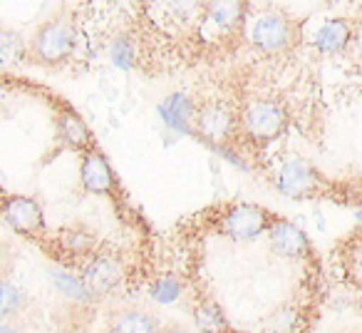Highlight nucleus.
Instances as JSON below:
<instances>
[{
	"label": "nucleus",
	"mask_w": 362,
	"mask_h": 333,
	"mask_svg": "<svg viewBox=\"0 0 362 333\" xmlns=\"http://www.w3.org/2000/svg\"><path fill=\"white\" fill-rule=\"evenodd\" d=\"M276 187L288 199H325L340 207H362V179L330 177L303 157H291L278 166Z\"/></svg>",
	"instance_id": "nucleus-1"
},
{
	"label": "nucleus",
	"mask_w": 362,
	"mask_h": 333,
	"mask_svg": "<svg viewBox=\"0 0 362 333\" xmlns=\"http://www.w3.org/2000/svg\"><path fill=\"white\" fill-rule=\"evenodd\" d=\"M281 214L263 204L253 202H221L206 207L194 217L197 232L209 237L231 239V242H253V239L271 234V229L281 222Z\"/></svg>",
	"instance_id": "nucleus-2"
},
{
	"label": "nucleus",
	"mask_w": 362,
	"mask_h": 333,
	"mask_svg": "<svg viewBox=\"0 0 362 333\" xmlns=\"http://www.w3.org/2000/svg\"><path fill=\"white\" fill-rule=\"evenodd\" d=\"M77 50V28L67 13L45 18L28 40V62L47 70L67 65Z\"/></svg>",
	"instance_id": "nucleus-3"
},
{
	"label": "nucleus",
	"mask_w": 362,
	"mask_h": 333,
	"mask_svg": "<svg viewBox=\"0 0 362 333\" xmlns=\"http://www.w3.org/2000/svg\"><path fill=\"white\" fill-rule=\"evenodd\" d=\"M243 140L256 152H263L276 140H281L291 125V112L283 105V100L271 95L253 97L241 110Z\"/></svg>",
	"instance_id": "nucleus-4"
},
{
	"label": "nucleus",
	"mask_w": 362,
	"mask_h": 333,
	"mask_svg": "<svg viewBox=\"0 0 362 333\" xmlns=\"http://www.w3.org/2000/svg\"><path fill=\"white\" fill-rule=\"evenodd\" d=\"M303 35V21H298L291 13H266L261 16L248 30V40H251L253 50L261 55H283L291 52L296 45H300Z\"/></svg>",
	"instance_id": "nucleus-5"
},
{
	"label": "nucleus",
	"mask_w": 362,
	"mask_h": 333,
	"mask_svg": "<svg viewBox=\"0 0 362 333\" xmlns=\"http://www.w3.org/2000/svg\"><path fill=\"white\" fill-rule=\"evenodd\" d=\"M194 132L214 147H228L243 140L241 112L223 100H206L194 112Z\"/></svg>",
	"instance_id": "nucleus-6"
},
{
	"label": "nucleus",
	"mask_w": 362,
	"mask_h": 333,
	"mask_svg": "<svg viewBox=\"0 0 362 333\" xmlns=\"http://www.w3.org/2000/svg\"><path fill=\"white\" fill-rule=\"evenodd\" d=\"M0 214H3V222H6L18 237L37 244L40 249L47 247L52 234H50V229H47L45 212H42L37 199L28 197V194L6 192L3 199H0Z\"/></svg>",
	"instance_id": "nucleus-7"
},
{
	"label": "nucleus",
	"mask_w": 362,
	"mask_h": 333,
	"mask_svg": "<svg viewBox=\"0 0 362 333\" xmlns=\"http://www.w3.org/2000/svg\"><path fill=\"white\" fill-rule=\"evenodd\" d=\"M202 18H199V33L211 45H228L241 40L246 30V3H202Z\"/></svg>",
	"instance_id": "nucleus-8"
},
{
	"label": "nucleus",
	"mask_w": 362,
	"mask_h": 333,
	"mask_svg": "<svg viewBox=\"0 0 362 333\" xmlns=\"http://www.w3.org/2000/svg\"><path fill=\"white\" fill-rule=\"evenodd\" d=\"M80 184L87 194H95V197H107L112 204L119 207L124 202V192H122V184L117 179L115 169L107 162L105 152L97 149L90 154L82 157L80 162Z\"/></svg>",
	"instance_id": "nucleus-9"
},
{
	"label": "nucleus",
	"mask_w": 362,
	"mask_h": 333,
	"mask_svg": "<svg viewBox=\"0 0 362 333\" xmlns=\"http://www.w3.org/2000/svg\"><path fill=\"white\" fill-rule=\"evenodd\" d=\"M57 107H55V127H57V137L67 149L77 152L80 157L90 154V152L102 149L97 137L92 135V130L87 127V122L80 117V112L70 105L62 97H55Z\"/></svg>",
	"instance_id": "nucleus-10"
},
{
	"label": "nucleus",
	"mask_w": 362,
	"mask_h": 333,
	"mask_svg": "<svg viewBox=\"0 0 362 333\" xmlns=\"http://www.w3.org/2000/svg\"><path fill=\"white\" fill-rule=\"evenodd\" d=\"M271 249L283 259H293V261H303L308 266H317V254L313 249V242L296 222H291L288 217H283L276 227L268 234Z\"/></svg>",
	"instance_id": "nucleus-11"
},
{
	"label": "nucleus",
	"mask_w": 362,
	"mask_h": 333,
	"mask_svg": "<svg viewBox=\"0 0 362 333\" xmlns=\"http://www.w3.org/2000/svg\"><path fill=\"white\" fill-rule=\"evenodd\" d=\"M80 276L85 281L87 291L92 296H107L124 278V264L112 252H97L85 266L80 269Z\"/></svg>",
	"instance_id": "nucleus-12"
},
{
	"label": "nucleus",
	"mask_w": 362,
	"mask_h": 333,
	"mask_svg": "<svg viewBox=\"0 0 362 333\" xmlns=\"http://www.w3.org/2000/svg\"><path fill=\"white\" fill-rule=\"evenodd\" d=\"M192 316H194V323H197L199 333H243L233 326L231 318L223 311V306L211 293L197 291L194 303H192Z\"/></svg>",
	"instance_id": "nucleus-13"
},
{
	"label": "nucleus",
	"mask_w": 362,
	"mask_h": 333,
	"mask_svg": "<svg viewBox=\"0 0 362 333\" xmlns=\"http://www.w3.org/2000/svg\"><path fill=\"white\" fill-rule=\"evenodd\" d=\"M355 35V28L347 18H330L315 33V47L322 55H335L347 47V43Z\"/></svg>",
	"instance_id": "nucleus-14"
},
{
	"label": "nucleus",
	"mask_w": 362,
	"mask_h": 333,
	"mask_svg": "<svg viewBox=\"0 0 362 333\" xmlns=\"http://www.w3.org/2000/svg\"><path fill=\"white\" fill-rule=\"evenodd\" d=\"M110 333H161V323L146 308H124L112 316Z\"/></svg>",
	"instance_id": "nucleus-15"
},
{
	"label": "nucleus",
	"mask_w": 362,
	"mask_h": 333,
	"mask_svg": "<svg viewBox=\"0 0 362 333\" xmlns=\"http://www.w3.org/2000/svg\"><path fill=\"white\" fill-rule=\"evenodd\" d=\"M25 301H28L25 288L13 283L11 278H3V281H0V316L6 318V321L11 316H16V313L25 306Z\"/></svg>",
	"instance_id": "nucleus-16"
},
{
	"label": "nucleus",
	"mask_w": 362,
	"mask_h": 333,
	"mask_svg": "<svg viewBox=\"0 0 362 333\" xmlns=\"http://www.w3.org/2000/svg\"><path fill=\"white\" fill-rule=\"evenodd\" d=\"M52 283H55V288H60L65 296L75 298V301H87V298H92V293L87 291L80 273L60 271V269H57V271H52Z\"/></svg>",
	"instance_id": "nucleus-17"
},
{
	"label": "nucleus",
	"mask_w": 362,
	"mask_h": 333,
	"mask_svg": "<svg viewBox=\"0 0 362 333\" xmlns=\"http://www.w3.org/2000/svg\"><path fill=\"white\" fill-rule=\"evenodd\" d=\"M13 60H28V43H23V38L13 30L0 33V62L11 65Z\"/></svg>",
	"instance_id": "nucleus-18"
},
{
	"label": "nucleus",
	"mask_w": 362,
	"mask_h": 333,
	"mask_svg": "<svg viewBox=\"0 0 362 333\" xmlns=\"http://www.w3.org/2000/svg\"><path fill=\"white\" fill-rule=\"evenodd\" d=\"M181 291H184V283H181V278L176 276H161L159 281L151 283V298H156L159 303H171L176 301V298L181 296Z\"/></svg>",
	"instance_id": "nucleus-19"
},
{
	"label": "nucleus",
	"mask_w": 362,
	"mask_h": 333,
	"mask_svg": "<svg viewBox=\"0 0 362 333\" xmlns=\"http://www.w3.org/2000/svg\"><path fill=\"white\" fill-rule=\"evenodd\" d=\"M161 333H192L187 326H181V323H176V321H171V323H164L161 326Z\"/></svg>",
	"instance_id": "nucleus-20"
},
{
	"label": "nucleus",
	"mask_w": 362,
	"mask_h": 333,
	"mask_svg": "<svg viewBox=\"0 0 362 333\" xmlns=\"http://www.w3.org/2000/svg\"><path fill=\"white\" fill-rule=\"evenodd\" d=\"M355 311H357V316L362 318V291H360V296H357V301H355Z\"/></svg>",
	"instance_id": "nucleus-21"
},
{
	"label": "nucleus",
	"mask_w": 362,
	"mask_h": 333,
	"mask_svg": "<svg viewBox=\"0 0 362 333\" xmlns=\"http://www.w3.org/2000/svg\"><path fill=\"white\" fill-rule=\"evenodd\" d=\"M57 333H85V331H80V328H67V331H57Z\"/></svg>",
	"instance_id": "nucleus-22"
},
{
	"label": "nucleus",
	"mask_w": 362,
	"mask_h": 333,
	"mask_svg": "<svg viewBox=\"0 0 362 333\" xmlns=\"http://www.w3.org/2000/svg\"><path fill=\"white\" fill-rule=\"evenodd\" d=\"M0 333H13V328L11 326H3V328H0Z\"/></svg>",
	"instance_id": "nucleus-23"
}]
</instances>
